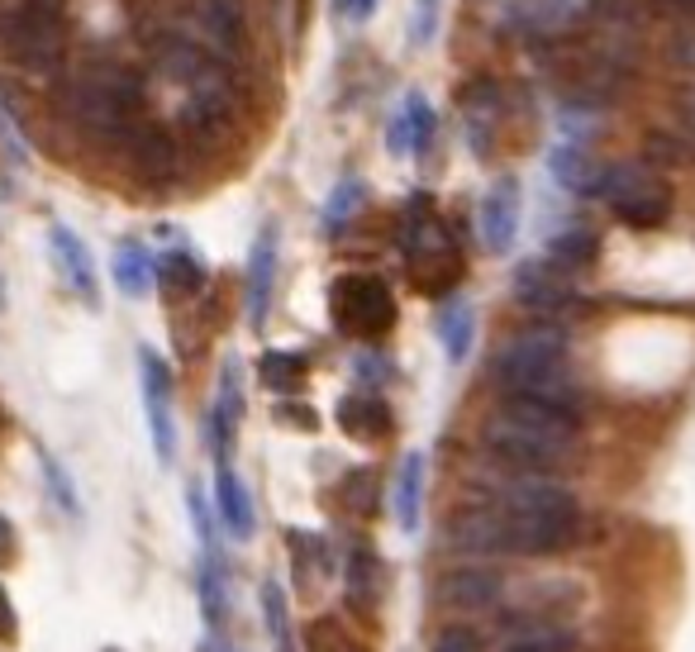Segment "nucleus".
<instances>
[{
  "mask_svg": "<svg viewBox=\"0 0 695 652\" xmlns=\"http://www.w3.org/2000/svg\"><path fill=\"white\" fill-rule=\"evenodd\" d=\"M434 110L424 105V96H406V110L396 115V124H390V153L396 158H410V153H424L429 143H434Z\"/></svg>",
  "mask_w": 695,
  "mask_h": 652,
  "instance_id": "nucleus-18",
  "label": "nucleus"
},
{
  "mask_svg": "<svg viewBox=\"0 0 695 652\" xmlns=\"http://www.w3.org/2000/svg\"><path fill=\"white\" fill-rule=\"evenodd\" d=\"M344 505H348V510H358V514H372V510H376V486H372V472H368V467L348 472Z\"/></svg>",
  "mask_w": 695,
  "mask_h": 652,
  "instance_id": "nucleus-33",
  "label": "nucleus"
},
{
  "mask_svg": "<svg viewBox=\"0 0 695 652\" xmlns=\"http://www.w3.org/2000/svg\"><path fill=\"white\" fill-rule=\"evenodd\" d=\"M496 381L505 396H529L562 410H581V396L572 376H567V338L558 329H534L514 338L496 362Z\"/></svg>",
  "mask_w": 695,
  "mask_h": 652,
  "instance_id": "nucleus-2",
  "label": "nucleus"
},
{
  "mask_svg": "<svg viewBox=\"0 0 695 652\" xmlns=\"http://www.w3.org/2000/svg\"><path fill=\"white\" fill-rule=\"evenodd\" d=\"M5 53L24 72H53L67 53V0H20L0 29Z\"/></svg>",
  "mask_w": 695,
  "mask_h": 652,
  "instance_id": "nucleus-5",
  "label": "nucleus"
},
{
  "mask_svg": "<svg viewBox=\"0 0 695 652\" xmlns=\"http://www.w3.org/2000/svg\"><path fill=\"white\" fill-rule=\"evenodd\" d=\"M400 248L410 253V281L414 291L438 300L462 281V253L452 243V234L444 229V220H434V200L414 196L400 220Z\"/></svg>",
  "mask_w": 695,
  "mask_h": 652,
  "instance_id": "nucleus-3",
  "label": "nucleus"
},
{
  "mask_svg": "<svg viewBox=\"0 0 695 652\" xmlns=\"http://www.w3.org/2000/svg\"><path fill=\"white\" fill-rule=\"evenodd\" d=\"M0 557H15V529H10V519H0Z\"/></svg>",
  "mask_w": 695,
  "mask_h": 652,
  "instance_id": "nucleus-42",
  "label": "nucleus"
},
{
  "mask_svg": "<svg viewBox=\"0 0 695 652\" xmlns=\"http://www.w3.org/2000/svg\"><path fill=\"white\" fill-rule=\"evenodd\" d=\"M420 514H424V453H406L396 472V519L400 529L414 534L420 529Z\"/></svg>",
  "mask_w": 695,
  "mask_h": 652,
  "instance_id": "nucleus-21",
  "label": "nucleus"
},
{
  "mask_svg": "<svg viewBox=\"0 0 695 652\" xmlns=\"http://www.w3.org/2000/svg\"><path fill=\"white\" fill-rule=\"evenodd\" d=\"M262 614H268V634L276 652H296L290 648V619H286V595L276 581H262Z\"/></svg>",
  "mask_w": 695,
  "mask_h": 652,
  "instance_id": "nucleus-28",
  "label": "nucleus"
},
{
  "mask_svg": "<svg viewBox=\"0 0 695 652\" xmlns=\"http://www.w3.org/2000/svg\"><path fill=\"white\" fill-rule=\"evenodd\" d=\"M238 424H244V381H238V367L229 362L220 376V391H214V443H220V453H229Z\"/></svg>",
  "mask_w": 695,
  "mask_h": 652,
  "instance_id": "nucleus-20",
  "label": "nucleus"
},
{
  "mask_svg": "<svg viewBox=\"0 0 695 652\" xmlns=\"http://www.w3.org/2000/svg\"><path fill=\"white\" fill-rule=\"evenodd\" d=\"M138 100H144V82H138L129 67H106V72L77 77V86L67 91V110L86 134L124 143L134 134Z\"/></svg>",
  "mask_w": 695,
  "mask_h": 652,
  "instance_id": "nucleus-4",
  "label": "nucleus"
},
{
  "mask_svg": "<svg viewBox=\"0 0 695 652\" xmlns=\"http://www.w3.org/2000/svg\"><path fill=\"white\" fill-rule=\"evenodd\" d=\"M306 648H310V652H362L358 643H352V638L338 634L334 619H314L310 634H306Z\"/></svg>",
  "mask_w": 695,
  "mask_h": 652,
  "instance_id": "nucleus-32",
  "label": "nucleus"
},
{
  "mask_svg": "<svg viewBox=\"0 0 695 652\" xmlns=\"http://www.w3.org/2000/svg\"><path fill=\"white\" fill-rule=\"evenodd\" d=\"M48 238H53V253H58L62 277L77 286V296L86 300V305H96V300H100V281H96V267H91V253H86V243L67 229V224H53V234H48Z\"/></svg>",
  "mask_w": 695,
  "mask_h": 652,
  "instance_id": "nucleus-16",
  "label": "nucleus"
},
{
  "mask_svg": "<svg viewBox=\"0 0 695 652\" xmlns=\"http://www.w3.org/2000/svg\"><path fill=\"white\" fill-rule=\"evenodd\" d=\"M138 367H144V405H148V429H153L158 462H172L176 434H172V372L153 348H138Z\"/></svg>",
  "mask_w": 695,
  "mask_h": 652,
  "instance_id": "nucleus-9",
  "label": "nucleus"
},
{
  "mask_svg": "<svg viewBox=\"0 0 695 652\" xmlns=\"http://www.w3.org/2000/svg\"><path fill=\"white\" fill-rule=\"evenodd\" d=\"M214 505H220V519L234 538H252V500L224 457H220V467H214Z\"/></svg>",
  "mask_w": 695,
  "mask_h": 652,
  "instance_id": "nucleus-19",
  "label": "nucleus"
},
{
  "mask_svg": "<svg viewBox=\"0 0 695 652\" xmlns=\"http://www.w3.org/2000/svg\"><path fill=\"white\" fill-rule=\"evenodd\" d=\"M458 100H462V110H467V115H482V110H496L500 86L491 82V77H476V82H467V86H462V91H458Z\"/></svg>",
  "mask_w": 695,
  "mask_h": 652,
  "instance_id": "nucleus-34",
  "label": "nucleus"
},
{
  "mask_svg": "<svg viewBox=\"0 0 695 652\" xmlns=\"http://www.w3.org/2000/svg\"><path fill=\"white\" fill-rule=\"evenodd\" d=\"M420 5H424V20H429V15H434V0H420Z\"/></svg>",
  "mask_w": 695,
  "mask_h": 652,
  "instance_id": "nucleus-43",
  "label": "nucleus"
},
{
  "mask_svg": "<svg viewBox=\"0 0 695 652\" xmlns=\"http://www.w3.org/2000/svg\"><path fill=\"white\" fill-rule=\"evenodd\" d=\"M429 652H482V638L467 629V624H448V629L434 638V648H429Z\"/></svg>",
  "mask_w": 695,
  "mask_h": 652,
  "instance_id": "nucleus-35",
  "label": "nucleus"
},
{
  "mask_svg": "<svg viewBox=\"0 0 695 652\" xmlns=\"http://www.w3.org/2000/svg\"><path fill=\"white\" fill-rule=\"evenodd\" d=\"M505 652H576V638L567 629H534V634L514 638Z\"/></svg>",
  "mask_w": 695,
  "mask_h": 652,
  "instance_id": "nucleus-31",
  "label": "nucleus"
},
{
  "mask_svg": "<svg viewBox=\"0 0 695 652\" xmlns=\"http://www.w3.org/2000/svg\"><path fill=\"white\" fill-rule=\"evenodd\" d=\"M548 167H553V177H558L562 186H572V191H596L600 186V177L591 172V162H586V153L581 148H553V158H548Z\"/></svg>",
  "mask_w": 695,
  "mask_h": 652,
  "instance_id": "nucleus-26",
  "label": "nucleus"
},
{
  "mask_svg": "<svg viewBox=\"0 0 695 652\" xmlns=\"http://www.w3.org/2000/svg\"><path fill=\"white\" fill-rule=\"evenodd\" d=\"M200 600H206V619L210 629H220L224 614H229V600H224V576L214 562H206V572H200Z\"/></svg>",
  "mask_w": 695,
  "mask_h": 652,
  "instance_id": "nucleus-29",
  "label": "nucleus"
},
{
  "mask_svg": "<svg viewBox=\"0 0 695 652\" xmlns=\"http://www.w3.org/2000/svg\"><path fill=\"white\" fill-rule=\"evenodd\" d=\"M272 286H276V229L258 234L252 243V262H248V286H244V300H248V324L262 329L268 324V305H272Z\"/></svg>",
  "mask_w": 695,
  "mask_h": 652,
  "instance_id": "nucleus-13",
  "label": "nucleus"
},
{
  "mask_svg": "<svg viewBox=\"0 0 695 652\" xmlns=\"http://www.w3.org/2000/svg\"><path fill=\"white\" fill-rule=\"evenodd\" d=\"M438 600L452 610H486L500 600V572L491 567H458L438 581Z\"/></svg>",
  "mask_w": 695,
  "mask_h": 652,
  "instance_id": "nucleus-14",
  "label": "nucleus"
},
{
  "mask_svg": "<svg viewBox=\"0 0 695 652\" xmlns=\"http://www.w3.org/2000/svg\"><path fill=\"white\" fill-rule=\"evenodd\" d=\"M514 296H520V305L538 310V315H567V310L576 305V291L558 277V267H553V262L520 267V277H514Z\"/></svg>",
  "mask_w": 695,
  "mask_h": 652,
  "instance_id": "nucleus-12",
  "label": "nucleus"
},
{
  "mask_svg": "<svg viewBox=\"0 0 695 652\" xmlns=\"http://www.w3.org/2000/svg\"><path fill=\"white\" fill-rule=\"evenodd\" d=\"M39 462H44V472H48V486H53V496H58V505L67 510V514H77L82 510V500H77V491L67 486V476H62V467L48 453H39Z\"/></svg>",
  "mask_w": 695,
  "mask_h": 652,
  "instance_id": "nucleus-36",
  "label": "nucleus"
},
{
  "mask_svg": "<svg viewBox=\"0 0 695 652\" xmlns=\"http://www.w3.org/2000/svg\"><path fill=\"white\" fill-rule=\"evenodd\" d=\"M472 334H476L472 305H467V300H452V305H444V315H438V338H444L448 362H467V353H472Z\"/></svg>",
  "mask_w": 695,
  "mask_h": 652,
  "instance_id": "nucleus-22",
  "label": "nucleus"
},
{
  "mask_svg": "<svg viewBox=\"0 0 695 652\" xmlns=\"http://www.w3.org/2000/svg\"><path fill=\"white\" fill-rule=\"evenodd\" d=\"M505 529H510V553H558L576 538L581 510L567 486L548 481V476H520L510 491L500 496Z\"/></svg>",
  "mask_w": 695,
  "mask_h": 652,
  "instance_id": "nucleus-1",
  "label": "nucleus"
},
{
  "mask_svg": "<svg viewBox=\"0 0 695 652\" xmlns=\"http://www.w3.org/2000/svg\"><path fill=\"white\" fill-rule=\"evenodd\" d=\"M338 429L362 438V443H376V438H386L396 429V419H390L382 396H348V400H338Z\"/></svg>",
  "mask_w": 695,
  "mask_h": 652,
  "instance_id": "nucleus-17",
  "label": "nucleus"
},
{
  "mask_svg": "<svg viewBox=\"0 0 695 652\" xmlns=\"http://www.w3.org/2000/svg\"><path fill=\"white\" fill-rule=\"evenodd\" d=\"M334 10H338L344 20H352V24H362V20H368L372 10H376V0H334Z\"/></svg>",
  "mask_w": 695,
  "mask_h": 652,
  "instance_id": "nucleus-38",
  "label": "nucleus"
},
{
  "mask_svg": "<svg viewBox=\"0 0 695 652\" xmlns=\"http://www.w3.org/2000/svg\"><path fill=\"white\" fill-rule=\"evenodd\" d=\"M672 58L681 62V67H695V29L686 34V39H677V43H672Z\"/></svg>",
  "mask_w": 695,
  "mask_h": 652,
  "instance_id": "nucleus-40",
  "label": "nucleus"
},
{
  "mask_svg": "<svg viewBox=\"0 0 695 652\" xmlns=\"http://www.w3.org/2000/svg\"><path fill=\"white\" fill-rule=\"evenodd\" d=\"M362 205V181H344L334 196H328V205H324V229L334 234V229H344L348 215Z\"/></svg>",
  "mask_w": 695,
  "mask_h": 652,
  "instance_id": "nucleus-30",
  "label": "nucleus"
},
{
  "mask_svg": "<svg viewBox=\"0 0 695 652\" xmlns=\"http://www.w3.org/2000/svg\"><path fill=\"white\" fill-rule=\"evenodd\" d=\"M596 196L610 200V210L634 229H657L672 210V191L657 172L638 167V162H624V167H605Z\"/></svg>",
  "mask_w": 695,
  "mask_h": 652,
  "instance_id": "nucleus-7",
  "label": "nucleus"
},
{
  "mask_svg": "<svg viewBox=\"0 0 695 652\" xmlns=\"http://www.w3.org/2000/svg\"><path fill=\"white\" fill-rule=\"evenodd\" d=\"M596 234H586V229H572V234H562V238H553V248H548V258H553V267H586L591 258H596Z\"/></svg>",
  "mask_w": 695,
  "mask_h": 652,
  "instance_id": "nucleus-27",
  "label": "nucleus"
},
{
  "mask_svg": "<svg viewBox=\"0 0 695 652\" xmlns=\"http://www.w3.org/2000/svg\"><path fill=\"white\" fill-rule=\"evenodd\" d=\"M110 652H115V648H110Z\"/></svg>",
  "mask_w": 695,
  "mask_h": 652,
  "instance_id": "nucleus-45",
  "label": "nucleus"
},
{
  "mask_svg": "<svg viewBox=\"0 0 695 652\" xmlns=\"http://www.w3.org/2000/svg\"><path fill=\"white\" fill-rule=\"evenodd\" d=\"M486 448L500 467L520 472V476H548L567 462V448L572 438H553V434H538V429H524V424L496 415L486 424Z\"/></svg>",
  "mask_w": 695,
  "mask_h": 652,
  "instance_id": "nucleus-8",
  "label": "nucleus"
},
{
  "mask_svg": "<svg viewBox=\"0 0 695 652\" xmlns=\"http://www.w3.org/2000/svg\"><path fill=\"white\" fill-rule=\"evenodd\" d=\"M657 10H667L677 20H695V0H657Z\"/></svg>",
  "mask_w": 695,
  "mask_h": 652,
  "instance_id": "nucleus-41",
  "label": "nucleus"
},
{
  "mask_svg": "<svg viewBox=\"0 0 695 652\" xmlns=\"http://www.w3.org/2000/svg\"><path fill=\"white\" fill-rule=\"evenodd\" d=\"M258 376H262V386L268 391H300V381H306V358L300 353H262V362H258Z\"/></svg>",
  "mask_w": 695,
  "mask_h": 652,
  "instance_id": "nucleus-24",
  "label": "nucleus"
},
{
  "mask_svg": "<svg viewBox=\"0 0 695 652\" xmlns=\"http://www.w3.org/2000/svg\"><path fill=\"white\" fill-rule=\"evenodd\" d=\"M210 652H234V648H210Z\"/></svg>",
  "mask_w": 695,
  "mask_h": 652,
  "instance_id": "nucleus-44",
  "label": "nucleus"
},
{
  "mask_svg": "<svg viewBox=\"0 0 695 652\" xmlns=\"http://www.w3.org/2000/svg\"><path fill=\"white\" fill-rule=\"evenodd\" d=\"M124 143H129V162H134V172L144 181L162 186V181L176 177V143L162 129H144V124H134V134Z\"/></svg>",
  "mask_w": 695,
  "mask_h": 652,
  "instance_id": "nucleus-15",
  "label": "nucleus"
},
{
  "mask_svg": "<svg viewBox=\"0 0 695 652\" xmlns=\"http://www.w3.org/2000/svg\"><path fill=\"white\" fill-rule=\"evenodd\" d=\"M448 543L458 548V553H476V557L510 553V529H505V510H500V505L462 510L458 519L448 524Z\"/></svg>",
  "mask_w": 695,
  "mask_h": 652,
  "instance_id": "nucleus-10",
  "label": "nucleus"
},
{
  "mask_svg": "<svg viewBox=\"0 0 695 652\" xmlns=\"http://www.w3.org/2000/svg\"><path fill=\"white\" fill-rule=\"evenodd\" d=\"M153 277H158L153 258H148L138 243H124L120 258H115V281H120V291L129 296V300H144L148 286H153Z\"/></svg>",
  "mask_w": 695,
  "mask_h": 652,
  "instance_id": "nucleus-23",
  "label": "nucleus"
},
{
  "mask_svg": "<svg viewBox=\"0 0 695 652\" xmlns=\"http://www.w3.org/2000/svg\"><path fill=\"white\" fill-rule=\"evenodd\" d=\"M520 234V181L500 177L482 200V238L491 253H510Z\"/></svg>",
  "mask_w": 695,
  "mask_h": 652,
  "instance_id": "nucleus-11",
  "label": "nucleus"
},
{
  "mask_svg": "<svg viewBox=\"0 0 695 652\" xmlns=\"http://www.w3.org/2000/svg\"><path fill=\"white\" fill-rule=\"evenodd\" d=\"M153 267H158V281L167 286V291H200L206 286V267L191 258V253H158L153 258Z\"/></svg>",
  "mask_w": 695,
  "mask_h": 652,
  "instance_id": "nucleus-25",
  "label": "nucleus"
},
{
  "mask_svg": "<svg viewBox=\"0 0 695 652\" xmlns=\"http://www.w3.org/2000/svg\"><path fill=\"white\" fill-rule=\"evenodd\" d=\"M396 296L386 291L382 277L372 272H344L334 286H328V319H334L338 334L358 338V343H372V338H386L396 329Z\"/></svg>",
  "mask_w": 695,
  "mask_h": 652,
  "instance_id": "nucleus-6",
  "label": "nucleus"
},
{
  "mask_svg": "<svg viewBox=\"0 0 695 652\" xmlns=\"http://www.w3.org/2000/svg\"><path fill=\"white\" fill-rule=\"evenodd\" d=\"M20 634V619H15V605H10V595H5V586H0V638H15Z\"/></svg>",
  "mask_w": 695,
  "mask_h": 652,
  "instance_id": "nucleus-39",
  "label": "nucleus"
},
{
  "mask_svg": "<svg viewBox=\"0 0 695 652\" xmlns=\"http://www.w3.org/2000/svg\"><path fill=\"white\" fill-rule=\"evenodd\" d=\"M282 419H286V424H300V429H306V434H314V429H320V415H314L310 405H290V400L282 405Z\"/></svg>",
  "mask_w": 695,
  "mask_h": 652,
  "instance_id": "nucleus-37",
  "label": "nucleus"
}]
</instances>
